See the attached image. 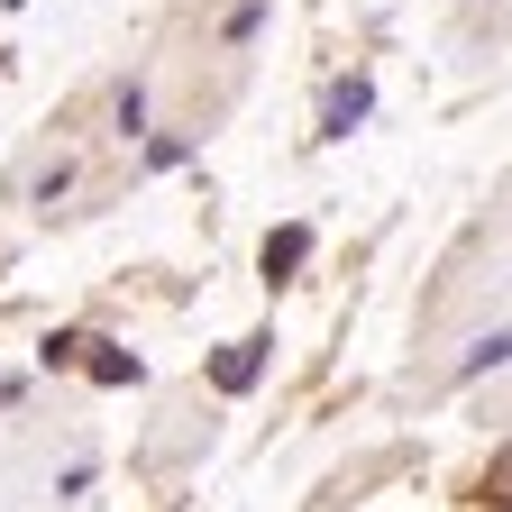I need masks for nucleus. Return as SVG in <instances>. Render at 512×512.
I'll return each instance as SVG.
<instances>
[{"label":"nucleus","instance_id":"nucleus-1","mask_svg":"<svg viewBox=\"0 0 512 512\" xmlns=\"http://www.w3.org/2000/svg\"><path fill=\"white\" fill-rule=\"evenodd\" d=\"M256 366H266V339H229V348H220V366H211V384H220V394H247Z\"/></svg>","mask_w":512,"mask_h":512},{"label":"nucleus","instance_id":"nucleus-2","mask_svg":"<svg viewBox=\"0 0 512 512\" xmlns=\"http://www.w3.org/2000/svg\"><path fill=\"white\" fill-rule=\"evenodd\" d=\"M366 110H375V83H366V74H348V83L330 92V138H348V128H357Z\"/></svg>","mask_w":512,"mask_h":512},{"label":"nucleus","instance_id":"nucleus-3","mask_svg":"<svg viewBox=\"0 0 512 512\" xmlns=\"http://www.w3.org/2000/svg\"><path fill=\"white\" fill-rule=\"evenodd\" d=\"M302 256H311V229H302V220H293V229H275V238H266V284H284Z\"/></svg>","mask_w":512,"mask_h":512},{"label":"nucleus","instance_id":"nucleus-4","mask_svg":"<svg viewBox=\"0 0 512 512\" xmlns=\"http://www.w3.org/2000/svg\"><path fill=\"white\" fill-rule=\"evenodd\" d=\"M503 357H512V339L494 330V339H476V357H467V375H485V366H503Z\"/></svg>","mask_w":512,"mask_h":512},{"label":"nucleus","instance_id":"nucleus-5","mask_svg":"<svg viewBox=\"0 0 512 512\" xmlns=\"http://www.w3.org/2000/svg\"><path fill=\"white\" fill-rule=\"evenodd\" d=\"M494 503H512V448H503V458H494V485H485Z\"/></svg>","mask_w":512,"mask_h":512}]
</instances>
